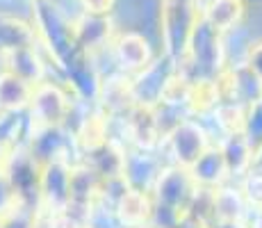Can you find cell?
Returning <instances> with one entry per match:
<instances>
[{
  "instance_id": "obj_1",
  "label": "cell",
  "mask_w": 262,
  "mask_h": 228,
  "mask_svg": "<svg viewBox=\"0 0 262 228\" xmlns=\"http://www.w3.org/2000/svg\"><path fill=\"white\" fill-rule=\"evenodd\" d=\"M196 187L199 182L194 180L189 169L185 167H176V169H167L155 178L153 185V224L164 226V228H176L180 221L187 217L191 203L196 196Z\"/></svg>"
},
{
  "instance_id": "obj_2",
  "label": "cell",
  "mask_w": 262,
  "mask_h": 228,
  "mask_svg": "<svg viewBox=\"0 0 262 228\" xmlns=\"http://www.w3.org/2000/svg\"><path fill=\"white\" fill-rule=\"evenodd\" d=\"M69 110H71V100L62 91V87L53 82H39L34 85V94L30 100V126H32V135L39 137L48 130H59L62 123L67 121Z\"/></svg>"
},
{
  "instance_id": "obj_3",
  "label": "cell",
  "mask_w": 262,
  "mask_h": 228,
  "mask_svg": "<svg viewBox=\"0 0 262 228\" xmlns=\"http://www.w3.org/2000/svg\"><path fill=\"white\" fill-rule=\"evenodd\" d=\"M71 169L67 160L59 158L41 162L39 174V201L46 210L64 215L71 205Z\"/></svg>"
},
{
  "instance_id": "obj_4",
  "label": "cell",
  "mask_w": 262,
  "mask_h": 228,
  "mask_svg": "<svg viewBox=\"0 0 262 228\" xmlns=\"http://www.w3.org/2000/svg\"><path fill=\"white\" fill-rule=\"evenodd\" d=\"M169 146L173 158L178 160L180 167L189 169L196 164L205 153L210 151V141L205 130L194 121H180L173 130L169 133Z\"/></svg>"
},
{
  "instance_id": "obj_5",
  "label": "cell",
  "mask_w": 262,
  "mask_h": 228,
  "mask_svg": "<svg viewBox=\"0 0 262 228\" xmlns=\"http://www.w3.org/2000/svg\"><path fill=\"white\" fill-rule=\"evenodd\" d=\"M114 210H117V217L123 226L142 228L153 219V210H155L153 194L144 192L142 187L125 185V190L119 194Z\"/></svg>"
},
{
  "instance_id": "obj_6",
  "label": "cell",
  "mask_w": 262,
  "mask_h": 228,
  "mask_svg": "<svg viewBox=\"0 0 262 228\" xmlns=\"http://www.w3.org/2000/svg\"><path fill=\"white\" fill-rule=\"evenodd\" d=\"M128 133L130 139L139 149H153L160 141V119L155 114L153 103H135L128 112Z\"/></svg>"
},
{
  "instance_id": "obj_7",
  "label": "cell",
  "mask_w": 262,
  "mask_h": 228,
  "mask_svg": "<svg viewBox=\"0 0 262 228\" xmlns=\"http://www.w3.org/2000/svg\"><path fill=\"white\" fill-rule=\"evenodd\" d=\"M0 59H3V67L9 73L18 75V78L28 80L30 85H39L43 82V69L41 59H39L34 46H18V48H5L0 50Z\"/></svg>"
},
{
  "instance_id": "obj_8",
  "label": "cell",
  "mask_w": 262,
  "mask_h": 228,
  "mask_svg": "<svg viewBox=\"0 0 262 228\" xmlns=\"http://www.w3.org/2000/svg\"><path fill=\"white\" fill-rule=\"evenodd\" d=\"M87 164L105 182L125 178V171H128V158L121 151V146L114 144L112 139H107L103 146H98L96 151L87 153Z\"/></svg>"
},
{
  "instance_id": "obj_9",
  "label": "cell",
  "mask_w": 262,
  "mask_h": 228,
  "mask_svg": "<svg viewBox=\"0 0 262 228\" xmlns=\"http://www.w3.org/2000/svg\"><path fill=\"white\" fill-rule=\"evenodd\" d=\"M105 180L89 164H78L71 169V205L69 210H87L100 194ZM67 210V212H69Z\"/></svg>"
},
{
  "instance_id": "obj_10",
  "label": "cell",
  "mask_w": 262,
  "mask_h": 228,
  "mask_svg": "<svg viewBox=\"0 0 262 228\" xmlns=\"http://www.w3.org/2000/svg\"><path fill=\"white\" fill-rule=\"evenodd\" d=\"M32 94H34V85L9 73V71H3L0 73V116L30 108Z\"/></svg>"
},
{
  "instance_id": "obj_11",
  "label": "cell",
  "mask_w": 262,
  "mask_h": 228,
  "mask_svg": "<svg viewBox=\"0 0 262 228\" xmlns=\"http://www.w3.org/2000/svg\"><path fill=\"white\" fill-rule=\"evenodd\" d=\"M114 53L125 71H144L150 67V46L142 34L128 32L119 37L114 44Z\"/></svg>"
},
{
  "instance_id": "obj_12",
  "label": "cell",
  "mask_w": 262,
  "mask_h": 228,
  "mask_svg": "<svg viewBox=\"0 0 262 228\" xmlns=\"http://www.w3.org/2000/svg\"><path fill=\"white\" fill-rule=\"evenodd\" d=\"M73 39H75V46H80L82 50H89V53L98 50L110 39V23L100 14L87 12V16L75 23Z\"/></svg>"
},
{
  "instance_id": "obj_13",
  "label": "cell",
  "mask_w": 262,
  "mask_h": 228,
  "mask_svg": "<svg viewBox=\"0 0 262 228\" xmlns=\"http://www.w3.org/2000/svg\"><path fill=\"white\" fill-rule=\"evenodd\" d=\"M189 171L199 185H216V182L224 180L226 171H230V167H228V160H226L224 151L210 149L196 164L189 167Z\"/></svg>"
},
{
  "instance_id": "obj_14",
  "label": "cell",
  "mask_w": 262,
  "mask_h": 228,
  "mask_svg": "<svg viewBox=\"0 0 262 228\" xmlns=\"http://www.w3.org/2000/svg\"><path fill=\"white\" fill-rule=\"evenodd\" d=\"M75 141H78L80 151H84V153H92L98 146H103L107 141V114L96 112L87 116L82 121V126L78 128Z\"/></svg>"
},
{
  "instance_id": "obj_15",
  "label": "cell",
  "mask_w": 262,
  "mask_h": 228,
  "mask_svg": "<svg viewBox=\"0 0 262 228\" xmlns=\"http://www.w3.org/2000/svg\"><path fill=\"white\" fill-rule=\"evenodd\" d=\"M103 103L110 112H130V108L137 103L133 82L123 78H112L103 89Z\"/></svg>"
},
{
  "instance_id": "obj_16",
  "label": "cell",
  "mask_w": 262,
  "mask_h": 228,
  "mask_svg": "<svg viewBox=\"0 0 262 228\" xmlns=\"http://www.w3.org/2000/svg\"><path fill=\"white\" fill-rule=\"evenodd\" d=\"M34 46V32L16 18H0V50Z\"/></svg>"
},
{
  "instance_id": "obj_17",
  "label": "cell",
  "mask_w": 262,
  "mask_h": 228,
  "mask_svg": "<svg viewBox=\"0 0 262 228\" xmlns=\"http://www.w3.org/2000/svg\"><path fill=\"white\" fill-rule=\"evenodd\" d=\"M242 14V5L237 0H214L212 5L208 7V25L214 30H228L237 23Z\"/></svg>"
},
{
  "instance_id": "obj_18",
  "label": "cell",
  "mask_w": 262,
  "mask_h": 228,
  "mask_svg": "<svg viewBox=\"0 0 262 228\" xmlns=\"http://www.w3.org/2000/svg\"><path fill=\"white\" fill-rule=\"evenodd\" d=\"M0 228H37V210L28 199L18 196L14 205L0 217Z\"/></svg>"
},
{
  "instance_id": "obj_19",
  "label": "cell",
  "mask_w": 262,
  "mask_h": 228,
  "mask_svg": "<svg viewBox=\"0 0 262 228\" xmlns=\"http://www.w3.org/2000/svg\"><path fill=\"white\" fill-rule=\"evenodd\" d=\"M219 100V85L212 82V80H196L189 87V108L194 112H205L212 105H216Z\"/></svg>"
},
{
  "instance_id": "obj_20",
  "label": "cell",
  "mask_w": 262,
  "mask_h": 228,
  "mask_svg": "<svg viewBox=\"0 0 262 228\" xmlns=\"http://www.w3.org/2000/svg\"><path fill=\"white\" fill-rule=\"evenodd\" d=\"M18 196L21 194L16 192V187H14V182H12V176H9L7 167H5V162H3V164H0V217L14 205V201H16Z\"/></svg>"
},
{
  "instance_id": "obj_21",
  "label": "cell",
  "mask_w": 262,
  "mask_h": 228,
  "mask_svg": "<svg viewBox=\"0 0 262 228\" xmlns=\"http://www.w3.org/2000/svg\"><path fill=\"white\" fill-rule=\"evenodd\" d=\"M246 69L255 75V78L262 82V44H258L255 48H251L249 53V62H246Z\"/></svg>"
},
{
  "instance_id": "obj_22",
  "label": "cell",
  "mask_w": 262,
  "mask_h": 228,
  "mask_svg": "<svg viewBox=\"0 0 262 228\" xmlns=\"http://www.w3.org/2000/svg\"><path fill=\"white\" fill-rule=\"evenodd\" d=\"M82 5L87 7V12L89 14H107L110 9H112V5H114V0H82Z\"/></svg>"
},
{
  "instance_id": "obj_23",
  "label": "cell",
  "mask_w": 262,
  "mask_h": 228,
  "mask_svg": "<svg viewBox=\"0 0 262 228\" xmlns=\"http://www.w3.org/2000/svg\"><path fill=\"white\" fill-rule=\"evenodd\" d=\"M214 228H242V226L235 224V219H221L219 226H214Z\"/></svg>"
},
{
  "instance_id": "obj_24",
  "label": "cell",
  "mask_w": 262,
  "mask_h": 228,
  "mask_svg": "<svg viewBox=\"0 0 262 228\" xmlns=\"http://www.w3.org/2000/svg\"><path fill=\"white\" fill-rule=\"evenodd\" d=\"M142 228H164V226H158V224H153V221H148V224L142 226Z\"/></svg>"
},
{
  "instance_id": "obj_25",
  "label": "cell",
  "mask_w": 262,
  "mask_h": 228,
  "mask_svg": "<svg viewBox=\"0 0 262 228\" xmlns=\"http://www.w3.org/2000/svg\"><path fill=\"white\" fill-rule=\"evenodd\" d=\"M5 162V149H3V144H0V164Z\"/></svg>"
}]
</instances>
